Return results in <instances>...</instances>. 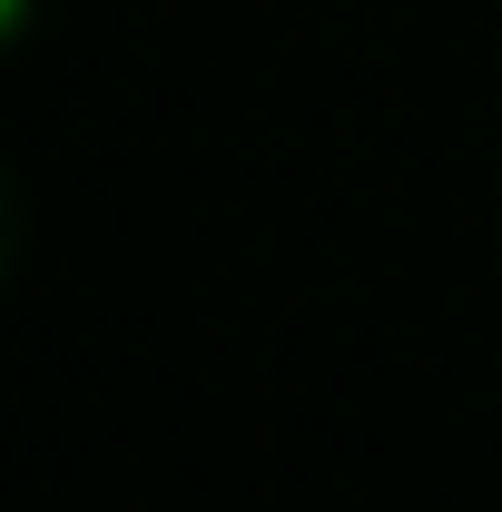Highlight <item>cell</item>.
Masks as SVG:
<instances>
[{"instance_id": "1", "label": "cell", "mask_w": 502, "mask_h": 512, "mask_svg": "<svg viewBox=\"0 0 502 512\" xmlns=\"http://www.w3.org/2000/svg\"><path fill=\"white\" fill-rule=\"evenodd\" d=\"M20 247H30V197L10 178V158H0V286L20 276Z\"/></svg>"}, {"instance_id": "2", "label": "cell", "mask_w": 502, "mask_h": 512, "mask_svg": "<svg viewBox=\"0 0 502 512\" xmlns=\"http://www.w3.org/2000/svg\"><path fill=\"white\" fill-rule=\"evenodd\" d=\"M30 30H40V0H0V50H20Z\"/></svg>"}]
</instances>
